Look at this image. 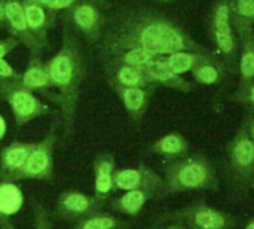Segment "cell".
I'll return each mask as SVG.
<instances>
[{"mask_svg": "<svg viewBox=\"0 0 254 229\" xmlns=\"http://www.w3.org/2000/svg\"><path fill=\"white\" fill-rule=\"evenodd\" d=\"M0 229H15V228H13V225L9 222V219H7V218H1V219H0Z\"/></svg>", "mask_w": 254, "mask_h": 229, "instance_id": "e575fe53", "label": "cell"}, {"mask_svg": "<svg viewBox=\"0 0 254 229\" xmlns=\"http://www.w3.org/2000/svg\"><path fill=\"white\" fill-rule=\"evenodd\" d=\"M110 88L116 92V95L121 98L129 119L135 124L141 122V119L146 115V110L149 107L150 98L158 88L156 85L149 86H119V85H110Z\"/></svg>", "mask_w": 254, "mask_h": 229, "instance_id": "7c38bea8", "label": "cell"}, {"mask_svg": "<svg viewBox=\"0 0 254 229\" xmlns=\"http://www.w3.org/2000/svg\"><path fill=\"white\" fill-rule=\"evenodd\" d=\"M34 143L12 142L0 151V179L13 182L15 176L24 167L28 153L31 152Z\"/></svg>", "mask_w": 254, "mask_h": 229, "instance_id": "2e32d148", "label": "cell"}, {"mask_svg": "<svg viewBox=\"0 0 254 229\" xmlns=\"http://www.w3.org/2000/svg\"><path fill=\"white\" fill-rule=\"evenodd\" d=\"M0 97L9 104L16 127L52 112L49 106L40 101L34 92L19 85L18 80H0Z\"/></svg>", "mask_w": 254, "mask_h": 229, "instance_id": "5b68a950", "label": "cell"}, {"mask_svg": "<svg viewBox=\"0 0 254 229\" xmlns=\"http://www.w3.org/2000/svg\"><path fill=\"white\" fill-rule=\"evenodd\" d=\"M217 54L199 52V51H177L162 57V60L173 72H176L177 75H185V73H192V70H195L202 63L210 61Z\"/></svg>", "mask_w": 254, "mask_h": 229, "instance_id": "ffe728a7", "label": "cell"}, {"mask_svg": "<svg viewBox=\"0 0 254 229\" xmlns=\"http://www.w3.org/2000/svg\"><path fill=\"white\" fill-rule=\"evenodd\" d=\"M235 100L254 110V80L247 86H244L243 89H237Z\"/></svg>", "mask_w": 254, "mask_h": 229, "instance_id": "f546056e", "label": "cell"}, {"mask_svg": "<svg viewBox=\"0 0 254 229\" xmlns=\"http://www.w3.org/2000/svg\"><path fill=\"white\" fill-rule=\"evenodd\" d=\"M228 173L240 185L254 182V142L244 125L228 146Z\"/></svg>", "mask_w": 254, "mask_h": 229, "instance_id": "ba28073f", "label": "cell"}, {"mask_svg": "<svg viewBox=\"0 0 254 229\" xmlns=\"http://www.w3.org/2000/svg\"><path fill=\"white\" fill-rule=\"evenodd\" d=\"M240 37V58H238V88L243 89L254 80V30L253 27H243L235 30Z\"/></svg>", "mask_w": 254, "mask_h": 229, "instance_id": "e0dca14e", "label": "cell"}, {"mask_svg": "<svg viewBox=\"0 0 254 229\" xmlns=\"http://www.w3.org/2000/svg\"><path fill=\"white\" fill-rule=\"evenodd\" d=\"M189 219L199 229H225L228 225V218L222 212L207 206H196L189 213Z\"/></svg>", "mask_w": 254, "mask_h": 229, "instance_id": "484cf974", "label": "cell"}, {"mask_svg": "<svg viewBox=\"0 0 254 229\" xmlns=\"http://www.w3.org/2000/svg\"><path fill=\"white\" fill-rule=\"evenodd\" d=\"M159 1H171V0H159Z\"/></svg>", "mask_w": 254, "mask_h": 229, "instance_id": "f35d334b", "label": "cell"}, {"mask_svg": "<svg viewBox=\"0 0 254 229\" xmlns=\"http://www.w3.org/2000/svg\"><path fill=\"white\" fill-rule=\"evenodd\" d=\"M156 58H159L158 55L147 52L144 49H138V48H131V49H124V51H118L113 54H109L101 60L103 63V69L109 67V66H115V64H127V66H135V67H144L147 64H150L152 61H155Z\"/></svg>", "mask_w": 254, "mask_h": 229, "instance_id": "cb8c5ba5", "label": "cell"}, {"mask_svg": "<svg viewBox=\"0 0 254 229\" xmlns=\"http://www.w3.org/2000/svg\"><path fill=\"white\" fill-rule=\"evenodd\" d=\"M104 76L109 85L119 86H149L153 85L149 82L143 67L115 64L104 67Z\"/></svg>", "mask_w": 254, "mask_h": 229, "instance_id": "d6986e66", "label": "cell"}, {"mask_svg": "<svg viewBox=\"0 0 254 229\" xmlns=\"http://www.w3.org/2000/svg\"><path fill=\"white\" fill-rule=\"evenodd\" d=\"M164 192L207 191L217 185V174L208 158L202 155L171 159L165 170Z\"/></svg>", "mask_w": 254, "mask_h": 229, "instance_id": "3957f363", "label": "cell"}, {"mask_svg": "<svg viewBox=\"0 0 254 229\" xmlns=\"http://www.w3.org/2000/svg\"><path fill=\"white\" fill-rule=\"evenodd\" d=\"M207 30L229 75L238 73L240 37L232 25L231 0L214 1L211 12L208 15Z\"/></svg>", "mask_w": 254, "mask_h": 229, "instance_id": "277c9868", "label": "cell"}, {"mask_svg": "<svg viewBox=\"0 0 254 229\" xmlns=\"http://www.w3.org/2000/svg\"><path fill=\"white\" fill-rule=\"evenodd\" d=\"M147 79L150 83L156 86H164L168 89L180 91V92H190L195 89V82H190L183 77V75H177L173 72L162 60V57L156 58L150 64L143 67Z\"/></svg>", "mask_w": 254, "mask_h": 229, "instance_id": "5bb4252c", "label": "cell"}, {"mask_svg": "<svg viewBox=\"0 0 254 229\" xmlns=\"http://www.w3.org/2000/svg\"><path fill=\"white\" fill-rule=\"evenodd\" d=\"M95 46L100 58L131 48L144 49L158 57L177 51L210 52L171 18L143 6H124L107 13Z\"/></svg>", "mask_w": 254, "mask_h": 229, "instance_id": "6da1fadb", "label": "cell"}, {"mask_svg": "<svg viewBox=\"0 0 254 229\" xmlns=\"http://www.w3.org/2000/svg\"><path fill=\"white\" fill-rule=\"evenodd\" d=\"M150 152L167 158L168 161L186 156L189 152V142L179 133H170L156 140L150 146Z\"/></svg>", "mask_w": 254, "mask_h": 229, "instance_id": "603a6c76", "label": "cell"}, {"mask_svg": "<svg viewBox=\"0 0 254 229\" xmlns=\"http://www.w3.org/2000/svg\"><path fill=\"white\" fill-rule=\"evenodd\" d=\"M19 77L21 73H18L4 58H0V80H19Z\"/></svg>", "mask_w": 254, "mask_h": 229, "instance_id": "4dcf8cb0", "label": "cell"}, {"mask_svg": "<svg viewBox=\"0 0 254 229\" xmlns=\"http://www.w3.org/2000/svg\"><path fill=\"white\" fill-rule=\"evenodd\" d=\"M190 75H192L195 83L205 85V86H216V85H220L226 79L229 72L223 63V60L217 54L210 61L202 63L195 70H192Z\"/></svg>", "mask_w": 254, "mask_h": 229, "instance_id": "7402d4cb", "label": "cell"}, {"mask_svg": "<svg viewBox=\"0 0 254 229\" xmlns=\"http://www.w3.org/2000/svg\"><path fill=\"white\" fill-rule=\"evenodd\" d=\"M18 40L13 39V37H7V39H3L0 40V58H4L7 54H10L16 46H18Z\"/></svg>", "mask_w": 254, "mask_h": 229, "instance_id": "1f68e13d", "label": "cell"}, {"mask_svg": "<svg viewBox=\"0 0 254 229\" xmlns=\"http://www.w3.org/2000/svg\"><path fill=\"white\" fill-rule=\"evenodd\" d=\"M244 127L247 128V133H249L250 139L254 142V110H252V113L247 116V119L244 122Z\"/></svg>", "mask_w": 254, "mask_h": 229, "instance_id": "d6a6232c", "label": "cell"}, {"mask_svg": "<svg viewBox=\"0 0 254 229\" xmlns=\"http://www.w3.org/2000/svg\"><path fill=\"white\" fill-rule=\"evenodd\" d=\"M4 1L6 0H0V28L4 27Z\"/></svg>", "mask_w": 254, "mask_h": 229, "instance_id": "836d02e7", "label": "cell"}, {"mask_svg": "<svg viewBox=\"0 0 254 229\" xmlns=\"http://www.w3.org/2000/svg\"><path fill=\"white\" fill-rule=\"evenodd\" d=\"M103 207V203L94 195H88L74 189H67L61 192L57 198L54 215L57 219L63 221H80Z\"/></svg>", "mask_w": 254, "mask_h": 229, "instance_id": "30bf717a", "label": "cell"}, {"mask_svg": "<svg viewBox=\"0 0 254 229\" xmlns=\"http://www.w3.org/2000/svg\"><path fill=\"white\" fill-rule=\"evenodd\" d=\"M19 85L24 88L30 89L31 92H39L43 94L49 101L54 100V83L51 80L46 63L40 60V55L31 54L28 66L24 73H21L19 77Z\"/></svg>", "mask_w": 254, "mask_h": 229, "instance_id": "4fadbf2b", "label": "cell"}, {"mask_svg": "<svg viewBox=\"0 0 254 229\" xmlns=\"http://www.w3.org/2000/svg\"><path fill=\"white\" fill-rule=\"evenodd\" d=\"M246 229H254V221H253V222H250V224L247 225V228H246Z\"/></svg>", "mask_w": 254, "mask_h": 229, "instance_id": "8d00e7d4", "label": "cell"}, {"mask_svg": "<svg viewBox=\"0 0 254 229\" xmlns=\"http://www.w3.org/2000/svg\"><path fill=\"white\" fill-rule=\"evenodd\" d=\"M24 204V195L15 182L3 180L0 183V219L16 215Z\"/></svg>", "mask_w": 254, "mask_h": 229, "instance_id": "d4e9b609", "label": "cell"}, {"mask_svg": "<svg viewBox=\"0 0 254 229\" xmlns=\"http://www.w3.org/2000/svg\"><path fill=\"white\" fill-rule=\"evenodd\" d=\"M127 222L104 212H95L80 221L71 229H125Z\"/></svg>", "mask_w": 254, "mask_h": 229, "instance_id": "4316f807", "label": "cell"}, {"mask_svg": "<svg viewBox=\"0 0 254 229\" xmlns=\"http://www.w3.org/2000/svg\"><path fill=\"white\" fill-rule=\"evenodd\" d=\"M232 25L235 30L254 25V0H231Z\"/></svg>", "mask_w": 254, "mask_h": 229, "instance_id": "83f0119b", "label": "cell"}, {"mask_svg": "<svg viewBox=\"0 0 254 229\" xmlns=\"http://www.w3.org/2000/svg\"><path fill=\"white\" fill-rule=\"evenodd\" d=\"M4 133H6V122H4V118L0 115V140L3 139Z\"/></svg>", "mask_w": 254, "mask_h": 229, "instance_id": "d590c367", "label": "cell"}, {"mask_svg": "<svg viewBox=\"0 0 254 229\" xmlns=\"http://www.w3.org/2000/svg\"><path fill=\"white\" fill-rule=\"evenodd\" d=\"M58 124H54L48 134L39 143H34L24 167L15 176L13 182L21 180H52L54 179V148L57 143Z\"/></svg>", "mask_w": 254, "mask_h": 229, "instance_id": "8992f818", "label": "cell"}, {"mask_svg": "<svg viewBox=\"0 0 254 229\" xmlns=\"http://www.w3.org/2000/svg\"><path fill=\"white\" fill-rule=\"evenodd\" d=\"M4 27L7 30V34L10 37L16 39L19 43L25 45V48L30 51V54L40 55V52L46 48L30 31L22 0H6L4 1Z\"/></svg>", "mask_w": 254, "mask_h": 229, "instance_id": "9c48e42d", "label": "cell"}, {"mask_svg": "<svg viewBox=\"0 0 254 229\" xmlns=\"http://www.w3.org/2000/svg\"><path fill=\"white\" fill-rule=\"evenodd\" d=\"M51 80L54 83V100L61 112L63 133L68 136L73 130L76 107L80 94V85L86 76L85 55L76 36L64 28L61 49L46 63Z\"/></svg>", "mask_w": 254, "mask_h": 229, "instance_id": "7a4b0ae2", "label": "cell"}, {"mask_svg": "<svg viewBox=\"0 0 254 229\" xmlns=\"http://www.w3.org/2000/svg\"><path fill=\"white\" fill-rule=\"evenodd\" d=\"M22 3L30 31L42 45L48 46V31L54 27L57 21V10L49 9L34 0H22Z\"/></svg>", "mask_w": 254, "mask_h": 229, "instance_id": "9a60e30c", "label": "cell"}, {"mask_svg": "<svg viewBox=\"0 0 254 229\" xmlns=\"http://www.w3.org/2000/svg\"><path fill=\"white\" fill-rule=\"evenodd\" d=\"M33 219H34V229H54L48 209L40 203H33Z\"/></svg>", "mask_w": 254, "mask_h": 229, "instance_id": "f1b7e54d", "label": "cell"}, {"mask_svg": "<svg viewBox=\"0 0 254 229\" xmlns=\"http://www.w3.org/2000/svg\"><path fill=\"white\" fill-rule=\"evenodd\" d=\"M94 191L98 201L104 203L107 197L115 191L113 173L116 170V161L110 153H100L95 156L94 164Z\"/></svg>", "mask_w": 254, "mask_h": 229, "instance_id": "ac0fdd59", "label": "cell"}, {"mask_svg": "<svg viewBox=\"0 0 254 229\" xmlns=\"http://www.w3.org/2000/svg\"><path fill=\"white\" fill-rule=\"evenodd\" d=\"M115 189L119 191H134L146 189L152 192H159L165 189V182L152 168L146 165H138L135 168H121L113 173Z\"/></svg>", "mask_w": 254, "mask_h": 229, "instance_id": "8fae6325", "label": "cell"}, {"mask_svg": "<svg viewBox=\"0 0 254 229\" xmlns=\"http://www.w3.org/2000/svg\"><path fill=\"white\" fill-rule=\"evenodd\" d=\"M167 229H182L180 227H170V228H167Z\"/></svg>", "mask_w": 254, "mask_h": 229, "instance_id": "74e56055", "label": "cell"}, {"mask_svg": "<svg viewBox=\"0 0 254 229\" xmlns=\"http://www.w3.org/2000/svg\"><path fill=\"white\" fill-rule=\"evenodd\" d=\"M156 195V192L146 191V189H134V191H125L121 197H116L110 201L109 209L127 216H135L141 212L144 204L152 200Z\"/></svg>", "mask_w": 254, "mask_h": 229, "instance_id": "44dd1931", "label": "cell"}, {"mask_svg": "<svg viewBox=\"0 0 254 229\" xmlns=\"http://www.w3.org/2000/svg\"><path fill=\"white\" fill-rule=\"evenodd\" d=\"M107 7V0H80L65 9L64 18L77 33L97 43L106 22L107 15L104 13V9Z\"/></svg>", "mask_w": 254, "mask_h": 229, "instance_id": "52a82bcc", "label": "cell"}]
</instances>
